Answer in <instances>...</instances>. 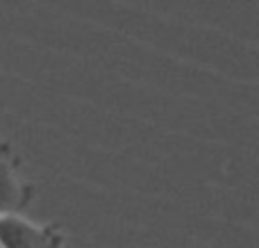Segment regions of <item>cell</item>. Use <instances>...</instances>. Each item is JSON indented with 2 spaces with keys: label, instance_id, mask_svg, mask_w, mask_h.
<instances>
[{
  "label": "cell",
  "instance_id": "7a4b0ae2",
  "mask_svg": "<svg viewBox=\"0 0 259 248\" xmlns=\"http://www.w3.org/2000/svg\"><path fill=\"white\" fill-rule=\"evenodd\" d=\"M34 196L36 187L21 178V157L14 153L12 144L0 141V217L23 214Z\"/></svg>",
  "mask_w": 259,
  "mask_h": 248
},
{
  "label": "cell",
  "instance_id": "6da1fadb",
  "mask_svg": "<svg viewBox=\"0 0 259 248\" xmlns=\"http://www.w3.org/2000/svg\"><path fill=\"white\" fill-rule=\"evenodd\" d=\"M66 232L59 223H34L23 214L0 217V248H64Z\"/></svg>",
  "mask_w": 259,
  "mask_h": 248
}]
</instances>
